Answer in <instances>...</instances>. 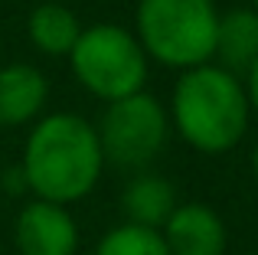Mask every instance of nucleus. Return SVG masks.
Masks as SVG:
<instances>
[{
	"label": "nucleus",
	"instance_id": "obj_9",
	"mask_svg": "<svg viewBox=\"0 0 258 255\" xmlns=\"http://www.w3.org/2000/svg\"><path fill=\"white\" fill-rule=\"evenodd\" d=\"M176 190L170 180L157 177V173H141L121 193V210H124L131 226H144V229H164L167 219L176 210Z\"/></svg>",
	"mask_w": 258,
	"mask_h": 255
},
{
	"label": "nucleus",
	"instance_id": "obj_4",
	"mask_svg": "<svg viewBox=\"0 0 258 255\" xmlns=\"http://www.w3.org/2000/svg\"><path fill=\"white\" fill-rule=\"evenodd\" d=\"M69 59L76 79L92 95L105 98L108 105L138 95L147 79V52L124 26L114 23H98L92 30H82Z\"/></svg>",
	"mask_w": 258,
	"mask_h": 255
},
{
	"label": "nucleus",
	"instance_id": "obj_7",
	"mask_svg": "<svg viewBox=\"0 0 258 255\" xmlns=\"http://www.w3.org/2000/svg\"><path fill=\"white\" fill-rule=\"evenodd\" d=\"M160 236H164L170 255H226L229 245L222 216L203 203L176 206Z\"/></svg>",
	"mask_w": 258,
	"mask_h": 255
},
{
	"label": "nucleus",
	"instance_id": "obj_16",
	"mask_svg": "<svg viewBox=\"0 0 258 255\" xmlns=\"http://www.w3.org/2000/svg\"><path fill=\"white\" fill-rule=\"evenodd\" d=\"M52 4H62V0H52Z\"/></svg>",
	"mask_w": 258,
	"mask_h": 255
},
{
	"label": "nucleus",
	"instance_id": "obj_1",
	"mask_svg": "<svg viewBox=\"0 0 258 255\" xmlns=\"http://www.w3.org/2000/svg\"><path fill=\"white\" fill-rule=\"evenodd\" d=\"M101 160L98 131L85 118L49 115L33 128L20 170L36 200L66 206L95 190Z\"/></svg>",
	"mask_w": 258,
	"mask_h": 255
},
{
	"label": "nucleus",
	"instance_id": "obj_3",
	"mask_svg": "<svg viewBox=\"0 0 258 255\" xmlns=\"http://www.w3.org/2000/svg\"><path fill=\"white\" fill-rule=\"evenodd\" d=\"M216 13L213 0H141L138 36L141 49L173 69L206 66L216 49Z\"/></svg>",
	"mask_w": 258,
	"mask_h": 255
},
{
	"label": "nucleus",
	"instance_id": "obj_8",
	"mask_svg": "<svg viewBox=\"0 0 258 255\" xmlns=\"http://www.w3.org/2000/svg\"><path fill=\"white\" fill-rule=\"evenodd\" d=\"M46 98H49V85L39 69L23 62L0 69V124L4 128L33 121L43 111Z\"/></svg>",
	"mask_w": 258,
	"mask_h": 255
},
{
	"label": "nucleus",
	"instance_id": "obj_10",
	"mask_svg": "<svg viewBox=\"0 0 258 255\" xmlns=\"http://www.w3.org/2000/svg\"><path fill=\"white\" fill-rule=\"evenodd\" d=\"M213 56H219V69L239 72L252 69V62L258 59V13L255 10H232L226 17H219L216 26V49Z\"/></svg>",
	"mask_w": 258,
	"mask_h": 255
},
{
	"label": "nucleus",
	"instance_id": "obj_15",
	"mask_svg": "<svg viewBox=\"0 0 258 255\" xmlns=\"http://www.w3.org/2000/svg\"><path fill=\"white\" fill-rule=\"evenodd\" d=\"M252 4H255V13H258V0H252Z\"/></svg>",
	"mask_w": 258,
	"mask_h": 255
},
{
	"label": "nucleus",
	"instance_id": "obj_12",
	"mask_svg": "<svg viewBox=\"0 0 258 255\" xmlns=\"http://www.w3.org/2000/svg\"><path fill=\"white\" fill-rule=\"evenodd\" d=\"M95 255H170V252H167V242L157 229L121 223L98 242Z\"/></svg>",
	"mask_w": 258,
	"mask_h": 255
},
{
	"label": "nucleus",
	"instance_id": "obj_2",
	"mask_svg": "<svg viewBox=\"0 0 258 255\" xmlns=\"http://www.w3.org/2000/svg\"><path fill=\"white\" fill-rule=\"evenodd\" d=\"M173 124L189 147L222 154L242 141L248 128L245 85L219 66H196L173 92Z\"/></svg>",
	"mask_w": 258,
	"mask_h": 255
},
{
	"label": "nucleus",
	"instance_id": "obj_11",
	"mask_svg": "<svg viewBox=\"0 0 258 255\" xmlns=\"http://www.w3.org/2000/svg\"><path fill=\"white\" fill-rule=\"evenodd\" d=\"M79 36H82V26L69 7L46 0L30 13V39L46 56H69Z\"/></svg>",
	"mask_w": 258,
	"mask_h": 255
},
{
	"label": "nucleus",
	"instance_id": "obj_5",
	"mask_svg": "<svg viewBox=\"0 0 258 255\" xmlns=\"http://www.w3.org/2000/svg\"><path fill=\"white\" fill-rule=\"evenodd\" d=\"M98 144L101 157L114 167H147L167 144V111L144 92L111 102L98 128Z\"/></svg>",
	"mask_w": 258,
	"mask_h": 255
},
{
	"label": "nucleus",
	"instance_id": "obj_6",
	"mask_svg": "<svg viewBox=\"0 0 258 255\" xmlns=\"http://www.w3.org/2000/svg\"><path fill=\"white\" fill-rule=\"evenodd\" d=\"M13 242L20 255H76L79 226L66 206L36 200L20 210L17 226H13Z\"/></svg>",
	"mask_w": 258,
	"mask_h": 255
},
{
	"label": "nucleus",
	"instance_id": "obj_14",
	"mask_svg": "<svg viewBox=\"0 0 258 255\" xmlns=\"http://www.w3.org/2000/svg\"><path fill=\"white\" fill-rule=\"evenodd\" d=\"M252 170H255V180H258V144H255V154H252Z\"/></svg>",
	"mask_w": 258,
	"mask_h": 255
},
{
	"label": "nucleus",
	"instance_id": "obj_13",
	"mask_svg": "<svg viewBox=\"0 0 258 255\" xmlns=\"http://www.w3.org/2000/svg\"><path fill=\"white\" fill-rule=\"evenodd\" d=\"M248 82H245V95H248V108L258 111V59L252 62V69H248Z\"/></svg>",
	"mask_w": 258,
	"mask_h": 255
}]
</instances>
